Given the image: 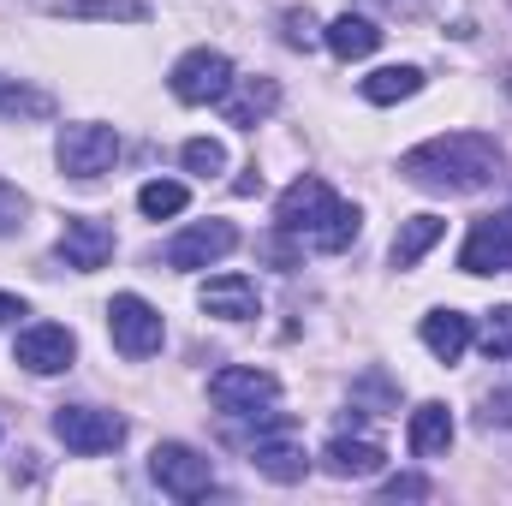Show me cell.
I'll use <instances>...</instances> for the list:
<instances>
[{
    "mask_svg": "<svg viewBox=\"0 0 512 506\" xmlns=\"http://www.w3.org/2000/svg\"><path fill=\"white\" fill-rule=\"evenodd\" d=\"M18 316H30V310H24V298H12V292H0V328H6V322H18Z\"/></svg>",
    "mask_w": 512,
    "mask_h": 506,
    "instance_id": "obj_31",
    "label": "cell"
},
{
    "mask_svg": "<svg viewBox=\"0 0 512 506\" xmlns=\"http://www.w3.org/2000/svg\"><path fill=\"white\" fill-rule=\"evenodd\" d=\"M459 268H465V274H512V209L483 215V221L465 233Z\"/></svg>",
    "mask_w": 512,
    "mask_h": 506,
    "instance_id": "obj_11",
    "label": "cell"
},
{
    "mask_svg": "<svg viewBox=\"0 0 512 506\" xmlns=\"http://www.w3.org/2000/svg\"><path fill=\"white\" fill-rule=\"evenodd\" d=\"M245 453H251V465L268 477V483H304V471H310L304 447L292 441V423H286V429H268V435H256Z\"/></svg>",
    "mask_w": 512,
    "mask_h": 506,
    "instance_id": "obj_13",
    "label": "cell"
},
{
    "mask_svg": "<svg viewBox=\"0 0 512 506\" xmlns=\"http://www.w3.org/2000/svg\"><path fill=\"white\" fill-rule=\"evenodd\" d=\"M209 399H215L221 417H251V411L280 405V381L268 376V370H256V364H227L209 381Z\"/></svg>",
    "mask_w": 512,
    "mask_h": 506,
    "instance_id": "obj_9",
    "label": "cell"
},
{
    "mask_svg": "<svg viewBox=\"0 0 512 506\" xmlns=\"http://www.w3.org/2000/svg\"><path fill=\"white\" fill-rule=\"evenodd\" d=\"M72 358H78V340L60 322H30L12 346V364H24L30 376H60V370H72Z\"/></svg>",
    "mask_w": 512,
    "mask_h": 506,
    "instance_id": "obj_10",
    "label": "cell"
},
{
    "mask_svg": "<svg viewBox=\"0 0 512 506\" xmlns=\"http://www.w3.org/2000/svg\"><path fill=\"white\" fill-rule=\"evenodd\" d=\"M429 477H387L382 483V501H429Z\"/></svg>",
    "mask_w": 512,
    "mask_h": 506,
    "instance_id": "obj_30",
    "label": "cell"
},
{
    "mask_svg": "<svg viewBox=\"0 0 512 506\" xmlns=\"http://www.w3.org/2000/svg\"><path fill=\"white\" fill-rule=\"evenodd\" d=\"M274 108H280V84L274 78H233V90L221 96L227 126H239V131H256Z\"/></svg>",
    "mask_w": 512,
    "mask_h": 506,
    "instance_id": "obj_14",
    "label": "cell"
},
{
    "mask_svg": "<svg viewBox=\"0 0 512 506\" xmlns=\"http://www.w3.org/2000/svg\"><path fill=\"white\" fill-rule=\"evenodd\" d=\"M233 191H239V197H251V191H262V173H256V167H251V173H245V179H239Z\"/></svg>",
    "mask_w": 512,
    "mask_h": 506,
    "instance_id": "obj_32",
    "label": "cell"
},
{
    "mask_svg": "<svg viewBox=\"0 0 512 506\" xmlns=\"http://www.w3.org/2000/svg\"><path fill=\"white\" fill-rule=\"evenodd\" d=\"M471 340H477V328H471L465 310H429V316H423V346H429V358L459 364V358L471 352Z\"/></svg>",
    "mask_w": 512,
    "mask_h": 506,
    "instance_id": "obj_16",
    "label": "cell"
},
{
    "mask_svg": "<svg viewBox=\"0 0 512 506\" xmlns=\"http://www.w3.org/2000/svg\"><path fill=\"white\" fill-rule=\"evenodd\" d=\"M0 114H6V120H48V114H54V96H48V90H30V84L0 78Z\"/></svg>",
    "mask_w": 512,
    "mask_h": 506,
    "instance_id": "obj_24",
    "label": "cell"
},
{
    "mask_svg": "<svg viewBox=\"0 0 512 506\" xmlns=\"http://www.w3.org/2000/svg\"><path fill=\"white\" fill-rule=\"evenodd\" d=\"M477 423H483V429H512V387H501V393H489V399H483Z\"/></svg>",
    "mask_w": 512,
    "mask_h": 506,
    "instance_id": "obj_29",
    "label": "cell"
},
{
    "mask_svg": "<svg viewBox=\"0 0 512 506\" xmlns=\"http://www.w3.org/2000/svg\"><path fill=\"white\" fill-rule=\"evenodd\" d=\"M108 334H114V352H126V358H155L161 340H167V322H161V310H155L149 298L120 292V298L108 304Z\"/></svg>",
    "mask_w": 512,
    "mask_h": 506,
    "instance_id": "obj_7",
    "label": "cell"
},
{
    "mask_svg": "<svg viewBox=\"0 0 512 506\" xmlns=\"http://www.w3.org/2000/svg\"><path fill=\"white\" fill-rule=\"evenodd\" d=\"M185 203H191V191H185L179 179H149V185L137 191V209H143L149 221H173V215H185Z\"/></svg>",
    "mask_w": 512,
    "mask_h": 506,
    "instance_id": "obj_23",
    "label": "cell"
},
{
    "mask_svg": "<svg viewBox=\"0 0 512 506\" xmlns=\"http://www.w3.org/2000/svg\"><path fill=\"white\" fill-rule=\"evenodd\" d=\"M322 42H328L340 60H370V54L382 48V24L364 18V12H340V18L322 30Z\"/></svg>",
    "mask_w": 512,
    "mask_h": 506,
    "instance_id": "obj_19",
    "label": "cell"
},
{
    "mask_svg": "<svg viewBox=\"0 0 512 506\" xmlns=\"http://www.w3.org/2000/svg\"><path fill=\"white\" fill-rule=\"evenodd\" d=\"M274 221H280V233H292V239H304L310 251H328V256L352 251V245H358V227H364V215H358L346 197H334V185L316 179V173H304V179H292V185L280 191Z\"/></svg>",
    "mask_w": 512,
    "mask_h": 506,
    "instance_id": "obj_2",
    "label": "cell"
},
{
    "mask_svg": "<svg viewBox=\"0 0 512 506\" xmlns=\"http://www.w3.org/2000/svg\"><path fill=\"white\" fill-rule=\"evenodd\" d=\"M233 251H239V227L233 221H191V227H179L161 245V262L179 268V274H197V268H209V262H221Z\"/></svg>",
    "mask_w": 512,
    "mask_h": 506,
    "instance_id": "obj_8",
    "label": "cell"
},
{
    "mask_svg": "<svg viewBox=\"0 0 512 506\" xmlns=\"http://www.w3.org/2000/svg\"><path fill=\"white\" fill-rule=\"evenodd\" d=\"M179 161H185V173H197V179H215V173L227 167V149H221L215 137H185Z\"/></svg>",
    "mask_w": 512,
    "mask_h": 506,
    "instance_id": "obj_25",
    "label": "cell"
},
{
    "mask_svg": "<svg viewBox=\"0 0 512 506\" xmlns=\"http://www.w3.org/2000/svg\"><path fill=\"white\" fill-rule=\"evenodd\" d=\"M54 435H60L66 453L96 459V453H114L126 441V417L120 411H102V405H60L54 411Z\"/></svg>",
    "mask_w": 512,
    "mask_h": 506,
    "instance_id": "obj_5",
    "label": "cell"
},
{
    "mask_svg": "<svg viewBox=\"0 0 512 506\" xmlns=\"http://www.w3.org/2000/svg\"><path fill=\"white\" fill-rule=\"evenodd\" d=\"M54 161L66 179L90 185L102 173H114L120 161V131L114 126H96V120H78V126H60V143H54Z\"/></svg>",
    "mask_w": 512,
    "mask_h": 506,
    "instance_id": "obj_3",
    "label": "cell"
},
{
    "mask_svg": "<svg viewBox=\"0 0 512 506\" xmlns=\"http://www.w3.org/2000/svg\"><path fill=\"white\" fill-rule=\"evenodd\" d=\"M197 304H203L209 316H221V322H251L256 310H262L256 280H245V274H215V280H203Z\"/></svg>",
    "mask_w": 512,
    "mask_h": 506,
    "instance_id": "obj_15",
    "label": "cell"
},
{
    "mask_svg": "<svg viewBox=\"0 0 512 506\" xmlns=\"http://www.w3.org/2000/svg\"><path fill=\"white\" fill-rule=\"evenodd\" d=\"M441 233H447L441 215H411V221H399V233H393V268H417L423 256L441 245Z\"/></svg>",
    "mask_w": 512,
    "mask_h": 506,
    "instance_id": "obj_20",
    "label": "cell"
},
{
    "mask_svg": "<svg viewBox=\"0 0 512 506\" xmlns=\"http://www.w3.org/2000/svg\"><path fill=\"white\" fill-rule=\"evenodd\" d=\"M24 215H30V197H24L18 185H6V179H0V239L24 233Z\"/></svg>",
    "mask_w": 512,
    "mask_h": 506,
    "instance_id": "obj_27",
    "label": "cell"
},
{
    "mask_svg": "<svg viewBox=\"0 0 512 506\" xmlns=\"http://www.w3.org/2000/svg\"><path fill=\"white\" fill-rule=\"evenodd\" d=\"M405 441H411L417 459H441V453L453 447V411H447L441 399H423V405L411 411V423H405Z\"/></svg>",
    "mask_w": 512,
    "mask_h": 506,
    "instance_id": "obj_18",
    "label": "cell"
},
{
    "mask_svg": "<svg viewBox=\"0 0 512 506\" xmlns=\"http://www.w3.org/2000/svg\"><path fill=\"white\" fill-rule=\"evenodd\" d=\"M167 90H173L185 108H209V102L221 108V96L233 90V60H227L221 48H191V54L173 60Z\"/></svg>",
    "mask_w": 512,
    "mask_h": 506,
    "instance_id": "obj_4",
    "label": "cell"
},
{
    "mask_svg": "<svg viewBox=\"0 0 512 506\" xmlns=\"http://www.w3.org/2000/svg\"><path fill=\"white\" fill-rule=\"evenodd\" d=\"M280 24H286V42H292V48H316V42H322L316 18H310V12H298V6H292V12H286Z\"/></svg>",
    "mask_w": 512,
    "mask_h": 506,
    "instance_id": "obj_28",
    "label": "cell"
},
{
    "mask_svg": "<svg viewBox=\"0 0 512 506\" xmlns=\"http://www.w3.org/2000/svg\"><path fill=\"white\" fill-rule=\"evenodd\" d=\"M54 18H102V24H143V0H42Z\"/></svg>",
    "mask_w": 512,
    "mask_h": 506,
    "instance_id": "obj_21",
    "label": "cell"
},
{
    "mask_svg": "<svg viewBox=\"0 0 512 506\" xmlns=\"http://www.w3.org/2000/svg\"><path fill=\"white\" fill-rule=\"evenodd\" d=\"M477 340H483L489 358H512V304H501V310L483 316V334H477Z\"/></svg>",
    "mask_w": 512,
    "mask_h": 506,
    "instance_id": "obj_26",
    "label": "cell"
},
{
    "mask_svg": "<svg viewBox=\"0 0 512 506\" xmlns=\"http://www.w3.org/2000/svg\"><path fill=\"white\" fill-rule=\"evenodd\" d=\"M399 173L417 185V191H435V197H471V191H489L507 179V149L483 131H441L417 149L399 155Z\"/></svg>",
    "mask_w": 512,
    "mask_h": 506,
    "instance_id": "obj_1",
    "label": "cell"
},
{
    "mask_svg": "<svg viewBox=\"0 0 512 506\" xmlns=\"http://www.w3.org/2000/svg\"><path fill=\"white\" fill-rule=\"evenodd\" d=\"M54 256H60L66 268H78V274H96V268H108V256H114V227L96 221V215H66Z\"/></svg>",
    "mask_w": 512,
    "mask_h": 506,
    "instance_id": "obj_12",
    "label": "cell"
},
{
    "mask_svg": "<svg viewBox=\"0 0 512 506\" xmlns=\"http://www.w3.org/2000/svg\"><path fill=\"white\" fill-rule=\"evenodd\" d=\"M149 477H155L161 495H173V501H203V495L215 489V465H209L197 447H185V441H161V447L149 453Z\"/></svg>",
    "mask_w": 512,
    "mask_h": 506,
    "instance_id": "obj_6",
    "label": "cell"
},
{
    "mask_svg": "<svg viewBox=\"0 0 512 506\" xmlns=\"http://www.w3.org/2000/svg\"><path fill=\"white\" fill-rule=\"evenodd\" d=\"M387 465V453L370 441V435H334L322 447V471L328 477H376Z\"/></svg>",
    "mask_w": 512,
    "mask_h": 506,
    "instance_id": "obj_17",
    "label": "cell"
},
{
    "mask_svg": "<svg viewBox=\"0 0 512 506\" xmlns=\"http://www.w3.org/2000/svg\"><path fill=\"white\" fill-rule=\"evenodd\" d=\"M358 90H364V102L393 108V102H411V96L423 90V72H417V66H382V72H370Z\"/></svg>",
    "mask_w": 512,
    "mask_h": 506,
    "instance_id": "obj_22",
    "label": "cell"
}]
</instances>
